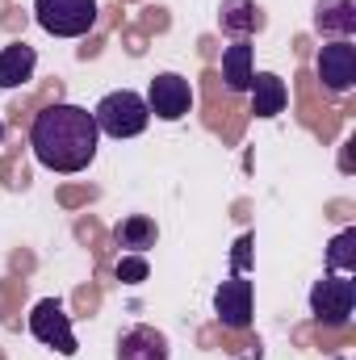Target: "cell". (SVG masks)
I'll use <instances>...</instances> for the list:
<instances>
[{
  "label": "cell",
  "instance_id": "cell-13",
  "mask_svg": "<svg viewBox=\"0 0 356 360\" xmlns=\"http://www.w3.org/2000/svg\"><path fill=\"white\" fill-rule=\"evenodd\" d=\"M218 25H222V34H231V38H252V34L265 30V8H260L256 0H222Z\"/></svg>",
  "mask_w": 356,
  "mask_h": 360
},
{
  "label": "cell",
  "instance_id": "cell-3",
  "mask_svg": "<svg viewBox=\"0 0 356 360\" xmlns=\"http://www.w3.org/2000/svg\"><path fill=\"white\" fill-rule=\"evenodd\" d=\"M356 310V281L344 272H323L310 285V314L319 327H348Z\"/></svg>",
  "mask_w": 356,
  "mask_h": 360
},
{
  "label": "cell",
  "instance_id": "cell-18",
  "mask_svg": "<svg viewBox=\"0 0 356 360\" xmlns=\"http://www.w3.org/2000/svg\"><path fill=\"white\" fill-rule=\"evenodd\" d=\"M252 243H256L252 235H243V239L235 243V256H231V264H235V272H243V269H248V260H252V252H248V248H252Z\"/></svg>",
  "mask_w": 356,
  "mask_h": 360
},
{
  "label": "cell",
  "instance_id": "cell-14",
  "mask_svg": "<svg viewBox=\"0 0 356 360\" xmlns=\"http://www.w3.org/2000/svg\"><path fill=\"white\" fill-rule=\"evenodd\" d=\"M248 96H252V113H256V117H276V113H285V105H289V89H285V80H281L276 72H256Z\"/></svg>",
  "mask_w": 356,
  "mask_h": 360
},
{
  "label": "cell",
  "instance_id": "cell-6",
  "mask_svg": "<svg viewBox=\"0 0 356 360\" xmlns=\"http://www.w3.org/2000/svg\"><path fill=\"white\" fill-rule=\"evenodd\" d=\"M214 314L227 331H248L256 319V289L243 272H235L231 281H222L214 289Z\"/></svg>",
  "mask_w": 356,
  "mask_h": 360
},
{
  "label": "cell",
  "instance_id": "cell-1",
  "mask_svg": "<svg viewBox=\"0 0 356 360\" xmlns=\"http://www.w3.org/2000/svg\"><path fill=\"white\" fill-rule=\"evenodd\" d=\"M96 147H101V130L92 113L72 101L42 105L30 122V151L46 172H59V176L84 172L96 160Z\"/></svg>",
  "mask_w": 356,
  "mask_h": 360
},
{
  "label": "cell",
  "instance_id": "cell-11",
  "mask_svg": "<svg viewBox=\"0 0 356 360\" xmlns=\"http://www.w3.org/2000/svg\"><path fill=\"white\" fill-rule=\"evenodd\" d=\"M252 76H256V46L248 38H235L222 51V84L231 92H248L252 89Z\"/></svg>",
  "mask_w": 356,
  "mask_h": 360
},
{
  "label": "cell",
  "instance_id": "cell-4",
  "mask_svg": "<svg viewBox=\"0 0 356 360\" xmlns=\"http://www.w3.org/2000/svg\"><path fill=\"white\" fill-rule=\"evenodd\" d=\"M101 17L96 0H34V21L51 38H84Z\"/></svg>",
  "mask_w": 356,
  "mask_h": 360
},
{
  "label": "cell",
  "instance_id": "cell-2",
  "mask_svg": "<svg viewBox=\"0 0 356 360\" xmlns=\"http://www.w3.org/2000/svg\"><path fill=\"white\" fill-rule=\"evenodd\" d=\"M92 122H96V130L109 134V139H134V134L147 130L151 109H147V101L134 89H117V92H105V96L96 101Z\"/></svg>",
  "mask_w": 356,
  "mask_h": 360
},
{
  "label": "cell",
  "instance_id": "cell-16",
  "mask_svg": "<svg viewBox=\"0 0 356 360\" xmlns=\"http://www.w3.org/2000/svg\"><path fill=\"white\" fill-rule=\"evenodd\" d=\"M323 269H327V272H344V276H352V272H356V226L340 231V235L327 243Z\"/></svg>",
  "mask_w": 356,
  "mask_h": 360
},
{
  "label": "cell",
  "instance_id": "cell-17",
  "mask_svg": "<svg viewBox=\"0 0 356 360\" xmlns=\"http://www.w3.org/2000/svg\"><path fill=\"white\" fill-rule=\"evenodd\" d=\"M147 256H122V260H117V281H122V285H143V281H147Z\"/></svg>",
  "mask_w": 356,
  "mask_h": 360
},
{
  "label": "cell",
  "instance_id": "cell-8",
  "mask_svg": "<svg viewBox=\"0 0 356 360\" xmlns=\"http://www.w3.org/2000/svg\"><path fill=\"white\" fill-rule=\"evenodd\" d=\"M147 109L160 117V122H180L189 109H193V84L177 76V72H160L151 84H147Z\"/></svg>",
  "mask_w": 356,
  "mask_h": 360
},
{
  "label": "cell",
  "instance_id": "cell-7",
  "mask_svg": "<svg viewBox=\"0 0 356 360\" xmlns=\"http://www.w3.org/2000/svg\"><path fill=\"white\" fill-rule=\"evenodd\" d=\"M314 72H319V84L331 92V96L352 92L356 89V46H352V38H336V42L319 46Z\"/></svg>",
  "mask_w": 356,
  "mask_h": 360
},
{
  "label": "cell",
  "instance_id": "cell-9",
  "mask_svg": "<svg viewBox=\"0 0 356 360\" xmlns=\"http://www.w3.org/2000/svg\"><path fill=\"white\" fill-rule=\"evenodd\" d=\"M168 356H172L168 335L147 327V323H139V327L117 335V360H168Z\"/></svg>",
  "mask_w": 356,
  "mask_h": 360
},
{
  "label": "cell",
  "instance_id": "cell-10",
  "mask_svg": "<svg viewBox=\"0 0 356 360\" xmlns=\"http://www.w3.org/2000/svg\"><path fill=\"white\" fill-rule=\"evenodd\" d=\"M34 72H38V51H34L30 42H8V46H0V89L4 92L30 84Z\"/></svg>",
  "mask_w": 356,
  "mask_h": 360
},
{
  "label": "cell",
  "instance_id": "cell-15",
  "mask_svg": "<svg viewBox=\"0 0 356 360\" xmlns=\"http://www.w3.org/2000/svg\"><path fill=\"white\" fill-rule=\"evenodd\" d=\"M155 239H160V226L147 214H130V218H122L113 226V243L126 248V252H134V256H143L147 248H155Z\"/></svg>",
  "mask_w": 356,
  "mask_h": 360
},
{
  "label": "cell",
  "instance_id": "cell-12",
  "mask_svg": "<svg viewBox=\"0 0 356 360\" xmlns=\"http://www.w3.org/2000/svg\"><path fill=\"white\" fill-rule=\"evenodd\" d=\"M314 30L323 38H352L356 34V0H319L314 4Z\"/></svg>",
  "mask_w": 356,
  "mask_h": 360
},
{
  "label": "cell",
  "instance_id": "cell-5",
  "mask_svg": "<svg viewBox=\"0 0 356 360\" xmlns=\"http://www.w3.org/2000/svg\"><path fill=\"white\" fill-rule=\"evenodd\" d=\"M30 335H34L42 348H55L59 356H76V352H80L76 331H72V314H68L63 302H55V297L34 302V310H30Z\"/></svg>",
  "mask_w": 356,
  "mask_h": 360
},
{
  "label": "cell",
  "instance_id": "cell-19",
  "mask_svg": "<svg viewBox=\"0 0 356 360\" xmlns=\"http://www.w3.org/2000/svg\"><path fill=\"white\" fill-rule=\"evenodd\" d=\"M0 143H4V117H0Z\"/></svg>",
  "mask_w": 356,
  "mask_h": 360
}]
</instances>
